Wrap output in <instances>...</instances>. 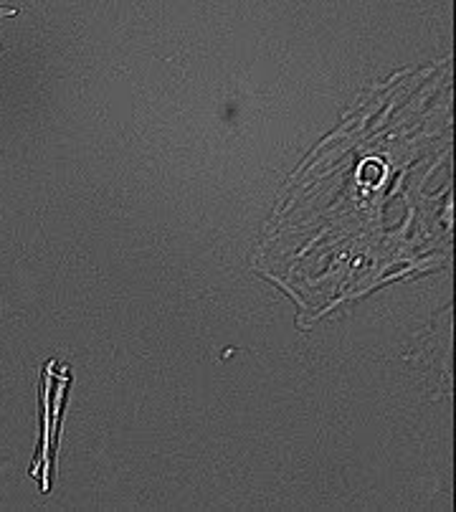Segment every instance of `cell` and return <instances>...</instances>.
Here are the masks:
<instances>
[{"instance_id":"cell-1","label":"cell","mask_w":456,"mask_h":512,"mask_svg":"<svg viewBox=\"0 0 456 512\" xmlns=\"http://www.w3.org/2000/svg\"><path fill=\"white\" fill-rule=\"evenodd\" d=\"M18 8H6V6H0V18H11V16H18ZM3 51V49H0Z\"/></svg>"}]
</instances>
